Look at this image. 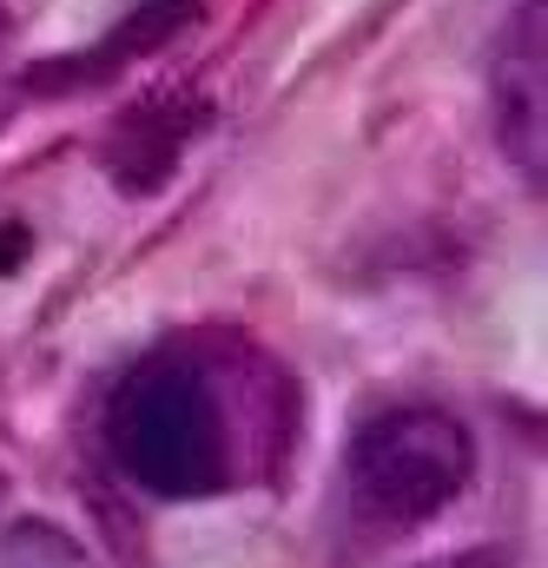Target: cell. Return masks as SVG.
I'll use <instances>...</instances> for the list:
<instances>
[{
  "label": "cell",
  "instance_id": "6da1fadb",
  "mask_svg": "<svg viewBox=\"0 0 548 568\" xmlns=\"http://www.w3.org/2000/svg\"><path fill=\"white\" fill-rule=\"evenodd\" d=\"M277 404L284 384L252 344L172 337L120 377L106 404V449L145 496L212 503L252 476V443H277V424L265 417Z\"/></svg>",
  "mask_w": 548,
  "mask_h": 568
},
{
  "label": "cell",
  "instance_id": "7a4b0ae2",
  "mask_svg": "<svg viewBox=\"0 0 548 568\" xmlns=\"http://www.w3.org/2000/svg\"><path fill=\"white\" fill-rule=\"evenodd\" d=\"M476 476L469 424L443 404H384L351 436V509L371 529H423Z\"/></svg>",
  "mask_w": 548,
  "mask_h": 568
},
{
  "label": "cell",
  "instance_id": "3957f363",
  "mask_svg": "<svg viewBox=\"0 0 548 568\" xmlns=\"http://www.w3.org/2000/svg\"><path fill=\"white\" fill-rule=\"evenodd\" d=\"M489 120H496V145L503 159L542 185L548 172V20L542 0H522L489 53Z\"/></svg>",
  "mask_w": 548,
  "mask_h": 568
},
{
  "label": "cell",
  "instance_id": "277c9868",
  "mask_svg": "<svg viewBox=\"0 0 548 568\" xmlns=\"http://www.w3.org/2000/svg\"><path fill=\"white\" fill-rule=\"evenodd\" d=\"M205 120H212V106H205L199 93H152V100L126 106V113L106 126V140H100L106 179H113L120 192H159V185L172 179L179 152L205 133Z\"/></svg>",
  "mask_w": 548,
  "mask_h": 568
},
{
  "label": "cell",
  "instance_id": "5b68a950",
  "mask_svg": "<svg viewBox=\"0 0 548 568\" xmlns=\"http://www.w3.org/2000/svg\"><path fill=\"white\" fill-rule=\"evenodd\" d=\"M199 13H205V0H139L100 47H87V53H73V60L33 67V73H27V93H67V87H93V80H106V73H126L133 60H152L159 47H172Z\"/></svg>",
  "mask_w": 548,
  "mask_h": 568
},
{
  "label": "cell",
  "instance_id": "8992f818",
  "mask_svg": "<svg viewBox=\"0 0 548 568\" xmlns=\"http://www.w3.org/2000/svg\"><path fill=\"white\" fill-rule=\"evenodd\" d=\"M27 258H33V232L20 219H0V278H13Z\"/></svg>",
  "mask_w": 548,
  "mask_h": 568
},
{
  "label": "cell",
  "instance_id": "52a82bcc",
  "mask_svg": "<svg viewBox=\"0 0 548 568\" xmlns=\"http://www.w3.org/2000/svg\"><path fill=\"white\" fill-rule=\"evenodd\" d=\"M423 568H516L496 542H476V549H463V556H443V562H423Z\"/></svg>",
  "mask_w": 548,
  "mask_h": 568
},
{
  "label": "cell",
  "instance_id": "ba28073f",
  "mask_svg": "<svg viewBox=\"0 0 548 568\" xmlns=\"http://www.w3.org/2000/svg\"><path fill=\"white\" fill-rule=\"evenodd\" d=\"M0 27H7V13H0Z\"/></svg>",
  "mask_w": 548,
  "mask_h": 568
}]
</instances>
